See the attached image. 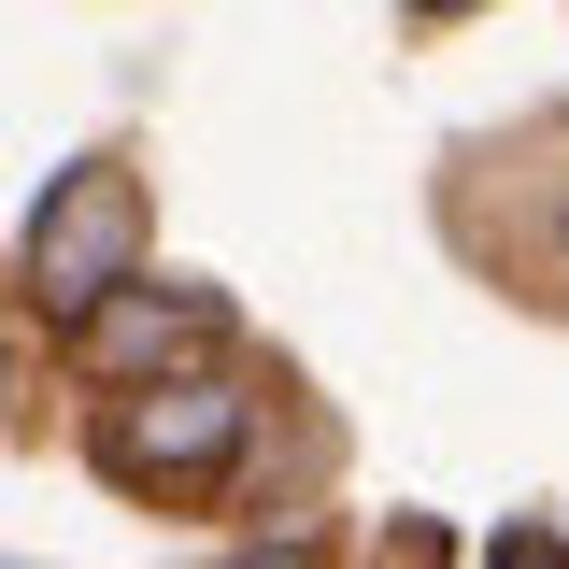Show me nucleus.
<instances>
[{
	"label": "nucleus",
	"mask_w": 569,
	"mask_h": 569,
	"mask_svg": "<svg viewBox=\"0 0 569 569\" xmlns=\"http://www.w3.org/2000/svg\"><path fill=\"white\" fill-rule=\"evenodd\" d=\"M129 271H142V171H114V157L58 171V200L29 213V284H43V313H86V299H114Z\"/></svg>",
	"instance_id": "1"
},
{
	"label": "nucleus",
	"mask_w": 569,
	"mask_h": 569,
	"mask_svg": "<svg viewBox=\"0 0 569 569\" xmlns=\"http://www.w3.org/2000/svg\"><path fill=\"white\" fill-rule=\"evenodd\" d=\"M228 441H242V385L186 370V385H142V399H114V427H100V470L157 498V485H200Z\"/></svg>",
	"instance_id": "2"
},
{
	"label": "nucleus",
	"mask_w": 569,
	"mask_h": 569,
	"mask_svg": "<svg viewBox=\"0 0 569 569\" xmlns=\"http://www.w3.org/2000/svg\"><path fill=\"white\" fill-rule=\"evenodd\" d=\"M71 342H86V370H157V385H171V356L213 342V299H171V284L129 299V284H114V299H86V313H71Z\"/></svg>",
	"instance_id": "3"
},
{
	"label": "nucleus",
	"mask_w": 569,
	"mask_h": 569,
	"mask_svg": "<svg viewBox=\"0 0 569 569\" xmlns=\"http://www.w3.org/2000/svg\"><path fill=\"white\" fill-rule=\"evenodd\" d=\"M485 569H569V541H556V527H498Z\"/></svg>",
	"instance_id": "4"
},
{
	"label": "nucleus",
	"mask_w": 569,
	"mask_h": 569,
	"mask_svg": "<svg viewBox=\"0 0 569 569\" xmlns=\"http://www.w3.org/2000/svg\"><path fill=\"white\" fill-rule=\"evenodd\" d=\"M228 569H313V556H299V541H257V556H228Z\"/></svg>",
	"instance_id": "5"
},
{
	"label": "nucleus",
	"mask_w": 569,
	"mask_h": 569,
	"mask_svg": "<svg viewBox=\"0 0 569 569\" xmlns=\"http://www.w3.org/2000/svg\"><path fill=\"white\" fill-rule=\"evenodd\" d=\"M413 14H470V0H413Z\"/></svg>",
	"instance_id": "6"
},
{
	"label": "nucleus",
	"mask_w": 569,
	"mask_h": 569,
	"mask_svg": "<svg viewBox=\"0 0 569 569\" xmlns=\"http://www.w3.org/2000/svg\"><path fill=\"white\" fill-rule=\"evenodd\" d=\"M399 569H413V556H399Z\"/></svg>",
	"instance_id": "7"
}]
</instances>
